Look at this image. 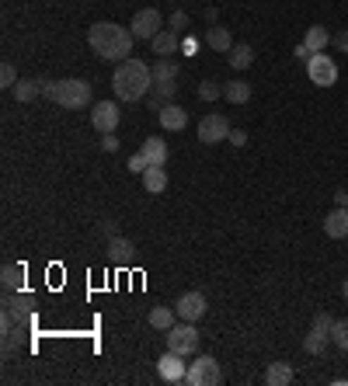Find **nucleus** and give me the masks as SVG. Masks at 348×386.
Instances as JSON below:
<instances>
[{
    "label": "nucleus",
    "instance_id": "obj_1",
    "mask_svg": "<svg viewBox=\"0 0 348 386\" xmlns=\"http://www.w3.org/2000/svg\"><path fill=\"white\" fill-rule=\"evenodd\" d=\"M132 42H136L132 32L116 25V21H98V25H91V32H87V46L94 49V56H101V59H108V63L129 59Z\"/></svg>",
    "mask_w": 348,
    "mask_h": 386
},
{
    "label": "nucleus",
    "instance_id": "obj_2",
    "mask_svg": "<svg viewBox=\"0 0 348 386\" xmlns=\"http://www.w3.org/2000/svg\"><path fill=\"white\" fill-rule=\"evenodd\" d=\"M112 87L118 101H143L154 87V66H147L143 59H122L112 73Z\"/></svg>",
    "mask_w": 348,
    "mask_h": 386
},
{
    "label": "nucleus",
    "instance_id": "obj_3",
    "mask_svg": "<svg viewBox=\"0 0 348 386\" xmlns=\"http://www.w3.org/2000/svg\"><path fill=\"white\" fill-rule=\"evenodd\" d=\"M59 108H87L91 105V84L80 77H66V80H46V94Z\"/></svg>",
    "mask_w": 348,
    "mask_h": 386
},
{
    "label": "nucleus",
    "instance_id": "obj_4",
    "mask_svg": "<svg viewBox=\"0 0 348 386\" xmlns=\"http://www.w3.org/2000/svg\"><path fill=\"white\" fill-rule=\"evenodd\" d=\"M188 386H220L223 383V369L213 355H199L192 366H188V376H185Z\"/></svg>",
    "mask_w": 348,
    "mask_h": 386
},
{
    "label": "nucleus",
    "instance_id": "obj_5",
    "mask_svg": "<svg viewBox=\"0 0 348 386\" xmlns=\"http://www.w3.org/2000/svg\"><path fill=\"white\" fill-rule=\"evenodd\" d=\"M4 310L18 320V328H32L35 324V296L32 292H21V289L7 292L4 296Z\"/></svg>",
    "mask_w": 348,
    "mask_h": 386
},
{
    "label": "nucleus",
    "instance_id": "obj_6",
    "mask_svg": "<svg viewBox=\"0 0 348 386\" xmlns=\"http://www.w3.org/2000/svg\"><path fill=\"white\" fill-rule=\"evenodd\" d=\"M164 337H168V348L178 351V355H185V359L199 351V331H195V324H192V320L174 324L171 331H164Z\"/></svg>",
    "mask_w": 348,
    "mask_h": 386
},
{
    "label": "nucleus",
    "instance_id": "obj_7",
    "mask_svg": "<svg viewBox=\"0 0 348 386\" xmlns=\"http://www.w3.org/2000/svg\"><path fill=\"white\" fill-rule=\"evenodd\" d=\"M161 28H164V18H161L157 7H143V11H136V14H132V25H129V32H132L136 42H150Z\"/></svg>",
    "mask_w": 348,
    "mask_h": 386
},
{
    "label": "nucleus",
    "instance_id": "obj_8",
    "mask_svg": "<svg viewBox=\"0 0 348 386\" xmlns=\"http://www.w3.org/2000/svg\"><path fill=\"white\" fill-rule=\"evenodd\" d=\"M306 77L317 87H331V84H338V63L328 53H313L310 63H306Z\"/></svg>",
    "mask_w": 348,
    "mask_h": 386
},
{
    "label": "nucleus",
    "instance_id": "obj_9",
    "mask_svg": "<svg viewBox=\"0 0 348 386\" xmlns=\"http://www.w3.org/2000/svg\"><path fill=\"white\" fill-rule=\"evenodd\" d=\"M223 139H230V122H227V115H220V111L202 115V122H199V143L213 147V143H223Z\"/></svg>",
    "mask_w": 348,
    "mask_h": 386
},
{
    "label": "nucleus",
    "instance_id": "obj_10",
    "mask_svg": "<svg viewBox=\"0 0 348 386\" xmlns=\"http://www.w3.org/2000/svg\"><path fill=\"white\" fill-rule=\"evenodd\" d=\"M206 310H209V306H206V296H202V292H181V296L174 299V313H178L181 320H192V324H195V320L206 317Z\"/></svg>",
    "mask_w": 348,
    "mask_h": 386
},
{
    "label": "nucleus",
    "instance_id": "obj_11",
    "mask_svg": "<svg viewBox=\"0 0 348 386\" xmlns=\"http://www.w3.org/2000/svg\"><path fill=\"white\" fill-rule=\"evenodd\" d=\"M157 373H161V380L164 383H185V376H188V366H185V355H178V351H164L161 355V362H157Z\"/></svg>",
    "mask_w": 348,
    "mask_h": 386
},
{
    "label": "nucleus",
    "instance_id": "obj_12",
    "mask_svg": "<svg viewBox=\"0 0 348 386\" xmlns=\"http://www.w3.org/2000/svg\"><path fill=\"white\" fill-rule=\"evenodd\" d=\"M91 125L105 136V132H116L118 125V105L116 101H98L94 108H91Z\"/></svg>",
    "mask_w": 348,
    "mask_h": 386
},
{
    "label": "nucleus",
    "instance_id": "obj_13",
    "mask_svg": "<svg viewBox=\"0 0 348 386\" xmlns=\"http://www.w3.org/2000/svg\"><path fill=\"white\" fill-rule=\"evenodd\" d=\"M157 118H161V129H168V132H181L188 125V111L181 108V105H174V101L157 111Z\"/></svg>",
    "mask_w": 348,
    "mask_h": 386
},
{
    "label": "nucleus",
    "instance_id": "obj_14",
    "mask_svg": "<svg viewBox=\"0 0 348 386\" xmlns=\"http://www.w3.org/2000/svg\"><path fill=\"white\" fill-rule=\"evenodd\" d=\"M139 154L150 161V167H164V164H168V143H164L161 136H147V139H143V147H139Z\"/></svg>",
    "mask_w": 348,
    "mask_h": 386
},
{
    "label": "nucleus",
    "instance_id": "obj_15",
    "mask_svg": "<svg viewBox=\"0 0 348 386\" xmlns=\"http://www.w3.org/2000/svg\"><path fill=\"white\" fill-rule=\"evenodd\" d=\"M46 94V80H39V77H21L18 84H14V98L18 101H35V98H42Z\"/></svg>",
    "mask_w": 348,
    "mask_h": 386
},
{
    "label": "nucleus",
    "instance_id": "obj_16",
    "mask_svg": "<svg viewBox=\"0 0 348 386\" xmlns=\"http://www.w3.org/2000/svg\"><path fill=\"white\" fill-rule=\"evenodd\" d=\"M202 42H206L209 49H216V53H230V49H233L230 28H223V25H209V28H206V35H202Z\"/></svg>",
    "mask_w": 348,
    "mask_h": 386
},
{
    "label": "nucleus",
    "instance_id": "obj_17",
    "mask_svg": "<svg viewBox=\"0 0 348 386\" xmlns=\"http://www.w3.org/2000/svg\"><path fill=\"white\" fill-rule=\"evenodd\" d=\"M150 46H154V56L161 59V56H174L181 49V39H178V32L168 28V32H157L154 39H150Z\"/></svg>",
    "mask_w": 348,
    "mask_h": 386
},
{
    "label": "nucleus",
    "instance_id": "obj_18",
    "mask_svg": "<svg viewBox=\"0 0 348 386\" xmlns=\"http://www.w3.org/2000/svg\"><path fill=\"white\" fill-rule=\"evenodd\" d=\"M174 94H178V84H154L150 87V94H147V101H150V111L157 115V111L164 108V105H171L174 101Z\"/></svg>",
    "mask_w": 348,
    "mask_h": 386
},
{
    "label": "nucleus",
    "instance_id": "obj_19",
    "mask_svg": "<svg viewBox=\"0 0 348 386\" xmlns=\"http://www.w3.org/2000/svg\"><path fill=\"white\" fill-rule=\"evenodd\" d=\"M324 233L331 237V240H345L348 237V209H335V213H328V220H324Z\"/></svg>",
    "mask_w": 348,
    "mask_h": 386
},
{
    "label": "nucleus",
    "instance_id": "obj_20",
    "mask_svg": "<svg viewBox=\"0 0 348 386\" xmlns=\"http://www.w3.org/2000/svg\"><path fill=\"white\" fill-rule=\"evenodd\" d=\"M105 251H108V258H112L116 265H125V261L132 258V251H136V247H132V240H125V237H118V233H116V237L105 244Z\"/></svg>",
    "mask_w": 348,
    "mask_h": 386
},
{
    "label": "nucleus",
    "instance_id": "obj_21",
    "mask_svg": "<svg viewBox=\"0 0 348 386\" xmlns=\"http://www.w3.org/2000/svg\"><path fill=\"white\" fill-rule=\"evenodd\" d=\"M143 188H147L150 195H164V188H168V170H164V167H147V170H143Z\"/></svg>",
    "mask_w": 348,
    "mask_h": 386
},
{
    "label": "nucleus",
    "instance_id": "obj_22",
    "mask_svg": "<svg viewBox=\"0 0 348 386\" xmlns=\"http://www.w3.org/2000/svg\"><path fill=\"white\" fill-rule=\"evenodd\" d=\"M223 98H227L230 105H247V101H251V84H247V80H227V84H223Z\"/></svg>",
    "mask_w": 348,
    "mask_h": 386
},
{
    "label": "nucleus",
    "instance_id": "obj_23",
    "mask_svg": "<svg viewBox=\"0 0 348 386\" xmlns=\"http://www.w3.org/2000/svg\"><path fill=\"white\" fill-rule=\"evenodd\" d=\"M174 317H178V313H174V306H154L147 320H150V328H154V331H171Z\"/></svg>",
    "mask_w": 348,
    "mask_h": 386
},
{
    "label": "nucleus",
    "instance_id": "obj_24",
    "mask_svg": "<svg viewBox=\"0 0 348 386\" xmlns=\"http://www.w3.org/2000/svg\"><path fill=\"white\" fill-rule=\"evenodd\" d=\"M328 341H331V334H328V331L310 328V331H306V337H303V351H306V355H321V351L328 348Z\"/></svg>",
    "mask_w": 348,
    "mask_h": 386
},
{
    "label": "nucleus",
    "instance_id": "obj_25",
    "mask_svg": "<svg viewBox=\"0 0 348 386\" xmlns=\"http://www.w3.org/2000/svg\"><path fill=\"white\" fill-rule=\"evenodd\" d=\"M265 383L268 386H290L292 383V366L290 362H272L268 373H265Z\"/></svg>",
    "mask_w": 348,
    "mask_h": 386
},
{
    "label": "nucleus",
    "instance_id": "obj_26",
    "mask_svg": "<svg viewBox=\"0 0 348 386\" xmlns=\"http://www.w3.org/2000/svg\"><path fill=\"white\" fill-rule=\"evenodd\" d=\"M171 80H178V63L171 56H161L154 66V84H171Z\"/></svg>",
    "mask_w": 348,
    "mask_h": 386
},
{
    "label": "nucleus",
    "instance_id": "obj_27",
    "mask_svg": "<svg viewBox=\"0 0 348 386\" xmlns=\"http://www.w3.org/2000/svg\"><path fill=\"white\" fill-rule=\"evenodd\" d=\"M303 42H306L313 53H324V49H328V42H331V35H328V28H324V25H310Z\"/></svg>",
    "mask_w": 348,
    "mask_h": 386
},
{
    "label": "nucleus",
    "instance_id": "obj_28",
    "mask_svg": "<svg viewBox=\"0 0 348 386\" xmlns=\"http://www.w3.org/2000/svg\"><path fill=\"white\" fill-rule=\"evenodd\" d=\"M0 282H4L7 292L21 289V285H25V268H21V265H4V268H0Z\"/></svg>",
    "mask_w": 348,
    "mask_h": 386
},
{
    "label": "nucleus",
    "instance_id": "obj_29",
    "mask_svg": "<svg viewBox=\"0 0 348 386\" xmlns=\"http://www.w3.org/2000/svg\"><path fill=\"white\" fill-rule=\"evenodd\" d=\"M254 63V49L247 46V42H240V46H233L230 49V66L233 70H247Z\"/></svg>",
    "mask_w": 348,
    "mask_h": 386
},
{
    "label": "nucleus",
    "instance_id": "obj_30",
    "mask_svg": "<svg viewBox=\"0 0 348 386\" xmlns=\"http://www.w3.org/2000/svg\"><path fill=\"white\" fill-rule=\"evenodd\" d=\"M199 98H202V101H216V98H223L220 80H202V84H199Z\"/></svg>",
    "mask_w": 348,
    "mask_h": 386
},
{
    "label": "nucleus",
    "instance_id": "obj_31",
    "mask_svg": "<svg viewBox=\"0 0 348 386\" xmlns=\"http://www.w3.org/2000/svg\"><path fill=\"white\" fill-rule=\"evenodd\" d=\"M331 341H335L342 351H348V320H335V328H331Z\"/></svg>",
    "mask_w": 348,
    "mask_h": 386
},
{
    "label": "nucleus",
    "instance_id": "obj_32",
    "mask_svg": "<svg viewBox=\"0 0 348 386\" xmlns=\"http://www.w3.org/2000/svg\"><path fill=\"white\" fill-rule=\"evenodd\" d=\"M0 84L14 91V84H18V70H14L11 63H4V66H0Z\"/></svg>",
    "mask_w": 348,
    "mask_h": 386
},
{
    "label": "nucleus",
    "instance_id": "obj_33",
    "mask_svg": "<svg viewBox=\"0 0 348 386\" xmlns=\"http://www.w3.org/2000/svg\"><path fill=\"white\" fill-rule=\"evenodd\" d=\"M129 170H132V174H143V170H147V167H150V161H147V157H143V154H132V157H129Z\"/></svg>",
    "mask_w": 348,
    "mask_h": 386
},
{
    "label": "nucleus",
    "instance_id": "obj_34",
    "mask_svg": "<svg viewBox=\"0 0 348 386\" xmlns=\"http://www.w3.org/2000/svg\"><path fill=\"white\" fill-rule=\"evenodd\" d=\"M313 328H321V331L331 334V328H335V317H331V313H317V317H313Z\"/></svg>",
    "mask_w": 348,
    "mask_h": 386
},
{
    "label": "nucleus",
    "instance_id": "obj_35",
    "mask_svg": "<svg viewBox=\"0 0 348 386\" xmlns=\"http://www.w3.org/2000/svg\"><path fill=\"white\" fill-rule=\"evenodd\" d=\"M98 233H101L105 240H112V237L118 233V230H116V220H101V223H98Z\"/></svg>",
    "mask_w": 348,
    "mask_h": 386
},
{
    "label": "nucleus",
    "instance_id": "obj_36",
    "mask_svg": "<svg viewBox=\"0 0 348 386\" xmlns=\"http://www.w3.org/2000/svg\"><path fill=\"white\" fill-rule=\"evenodd\" d=\"M331 46H335L338 53H348V28L345 32H338V35H331Z\"/></svg>",
    "mask_w": 348,
    "mask_h": 386
},
{
    "label": "nucleus",
    "instance_id": "obj_37",
    "mask_svg": "<svg viewBox=\"0 0 348 386\" xmlns=\"http://www.w3.org/2000/svg\"><path fill=\"white\" fill-rule=\"evenodd\" d=\"M168 25H171L174 32H178V28H185V25H188V14H185V11H174L171 18H168Z\"/></svg>",
    "mask_w": 348,
    "mask_h": 386
},
{
    "label": "nucleus",
    "instance_id": "obj_38",
    "mask_svg": "<svg viewBox=\"0 0 348 386\" xmlns=\"http://www.w3.org/2000/svg\"><path fill=\"white\" fill-rule=\"evenodd\" d=\"M101 147H105L108 154H116V150H118V139H116V132H105V136H101Z\"/></svg>",
    "mask_w": 348,
    "mask_h": 386
},
{
    "label": "nucleus",
    "instance_id": "obj_39",
    "mask_svg": "<svg viewBox=\"0 0 348 386\" xmlns=\"http://www.w3.org/2000/svg\"><path fill=\"white\" fill-rule=\"evenodd\" d=\"M296 59H303V63H310V56H313V49H310V46H306V42H299V46H296Z\"/></svg>",
    "mask_w": 348,
    "mask_h": 386
},
{
    "label": "nucleus",
    "instance_id": "obj_40",
    "mask_svg": "<svg viewBox=\"0 0 348 386\" xmlns=\"http://www.w3.org/2000/svg\"><path fill=\"white\" fill-rule=\"evenodd\" d=\"M230 143L233 147H244V143H247V132H244V129H230Z\"/></svg>",
    "mask_w": 348,
    "mask_h": 386
},
{
    "label": "nucleus",
    "instance_id": "obj_41",
    "mask_svg": "<svg viewBox=\"0 0 348 386\" xmlns=\"http://www.w3.org/2000/svg\"><path fill=\"white\" fill-rule=\"evenodd\" d=\"M335 202H338L342 209H348V188H338V192H335Z\"/></svg>",
    "mask_w": 348,
    "mask_h": 386
},
{
    "label": "nucleus",
    "instance_id": "obj_42",
    "mask_svg": "<svg viewBox=\"0 0 348 386\" xmlns=\"http://www.w3.org/2000/svg\"><path fill=\"white\" fill-rule=\"evenodd\" d=\"M206 21H209V25H220V11L209 7V11H206Z\"/></svg>",
    "mask_w": 348,
    "mask_h": 386
},
{
    "label": "nucleus",
    "instance_id": "obj_43",
    "mask_svg": "<svg viewBox=\"0 0 348 386\" xmlns=\"http://www.w3.org/2000/svg\"><path fill=\"white\" fill-rule=\"evenodd\" d=\"M342 296H345V299H348V278H345V285H342Z\"/></svg>",
    "mask_w": 348,
    "mask_h": 386
}]
</instances>
